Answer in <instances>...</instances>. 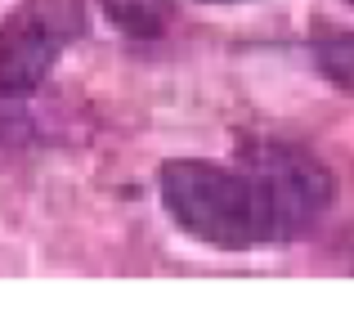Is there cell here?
Here are the masks:
<instances>
[{
    "mask_svg": "<svg viewBox=\"0 0 354 332\" xmlns=\"http://www.w3.org/2000/svg\"><path fill=\"white\" fill-rule=\"evenodd\" d=\"M314 63L323 68V77L341 90H354V32L328 27L314 36Z\"/></svg>",
    "mask_w": 354,
    "mask_h": 332,
    "instance_id": "cell-5",
    "label": "cell"
},
{
    "mask_svg": "<svg viewBox=\"0 0 354 332\" xmlns=\"http://www.w3.org/2000/svg\"><path fill=\"white\" fill-rule=\"evenodd\" d=\"M162 207L189 238L220 252H251L265 243H283L278 207L265 180L242 166H216L202 158H175L157 175Z\"/></svg>",
    "mask_w": 354,
    "mask_h": 332,
    "instance_id": "cell-1",
    "label": "cell"
},
{
    "mask_svg": "<svg viewBox=\"0 0 354 332\" xmlns=\"http://www.w3.org/2000/svg\"><path fill=\"white\" fill-rule=\"evenodd\" d=\"M104 9L126 36L153 41V36H162L166 27H171L175 0H104Z\"/></svg>",
    "mask_w": 354,
    "mask_h": 332,
    "instance_id": "cell-4",
    "label": "cell"
},
{
    "mask_svg": "<svg viewBox=\"0 0 354 332\" xmlns=\"http://www.w3.org/2000/svg\"><path fill=\"white\" fill-rule=\"evenodd\" d=\"M242 162L265 180L269 198L278 207V225H283V238H296L305 229H314L323 220V211L332 207V171L319 158L301 149H287V144H251L242 153Z\"/></svg>",
    "mask_w": 354,
    "mask_h": 332,
    "instance_id": "cell-3",
    "label": "cell"
},
{
    "mask_svg": "<svg viewBox=\"0 0 354 332\" xmlns=\"http://www.w3.org/2000/svg\"><path fill=\"white\" fill-rule=\"evenodd\" d=\"M350 5H354V0H350Z\"/></svg>",
    "mask_w": 354,
    "mask_h": 332,
    "instance_id": "cell-7",
    "label": "cell"
},
{
    "mask_svg": "<svg viewBox=\"0 0 354 332\" xmlns=\"http://www.w3.org/2000/svg\"><path fill=\"white\" fill-rule=\"evenodd\" d=\"M207 5H220V0H207Z\"/></svg>",
    "mask_w": 354,
    "mask_h": 332,
    "instance_id": "cell-6",
    "label": "cell"
},
{
    "mask_svg": "<svg viewBox=\"0 0 354 332\" xmlns=\"http://www.w3.org/2000/svg\"><path fill=\"white\" fill-rule=\"evenodd\" d=\"M86 32V0H23L0 18V99L32 95Z\"/></svg>",
    "mask_w": 354,
    "mask_h": 332,
    "instance_id": "cell-2",
    "label": "cell"
}]
</instances>
